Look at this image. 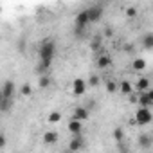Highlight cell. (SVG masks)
<instances>
[{
  "instance_id": "7a4b0ae2",
  "label": "cell",
  "mask_w": 153,
  "mask_h": 153,
  "mask_svg": "<svg viewBox=\"0 0 153 153\" xmlns=\"http://www.w3.org/2000/svg\"><path fill=\"white\" fill-rule=\"evenodd\" d=\"M153 121V114H151V108H140L135 112V123L139 126H148L149 123Z\"/></svg>"
},
{
  "instance_id": "cb8c5ba5",
  "label": "cell",
  "mask_w": 153,
  "mask_h": 153,
  "mask_svg": "<svg viewBox=\"0 0 153 153\" xmlns=\"http://www.w3.org/2000/svg\"><path fill=\"white\" fill-rule=\"evenodd\" d=\"M106 92H108V94H114V92H117V83L110 79V81L106 83Z\"/></svg>"
},
{
  "instance_id": "4fadbf2b",
  "label": "cell",
  "mask_w": 153,
  "mask_h": 153,
  "mask_svg": "<svg viewBox=\"0 0 153 153\" xmlns=\"http://www.w3.org/2000/svg\"><path fill=\"white\" fill-rule=\"evenodd\" d=\"M117 90L123 94V96H130V94H133L135 90H133V85L128 81V79H124V81H121L119 85H117Z\"/></svg>"
},
{
  "instance_id": "9c48e42d",
  "label": "cell",
  "mask_w": 153,
  "mask_h": 153,
  "mask_svg": "<svg viewBox=\"0 0 153 153\" xmlns=\"http://www.w3.org/2000/svg\"><path fill=\"white\" fill-rule=\"evenodd\" d=\"M58 139H59V135H58V131H56V130H47V131L43 133V137H42L43 144H47V146L56 144V142H58Z\"/></svg>"
},
{
  "instance_id": "1f68e13d",
  "label": "cell",
  "mask_w": 153,
  "mask_h": 153,
  "mask_svg": "<svg viewBox=\"0 0 153 153\" xmlns=\"http://www.w3.org/2000/svg\"><path fill=\"white\" fill-rule=\"evenodd\" d=\"M2 99H4V97H2V92H0V101H2Z\"/></svg>"
},
{
  "instance_id": "d4e9b609",
  "label": "cell",
  "mask_w": 153,
  "mask_h": 153,
  "mask_svg": "<svg viewBox=\"0 0 153 153\" xmlns=\"http://www.w3.org/2000/svg\"><path fill=\"white\" fill-rule=\"evenodd\" d=\"M124 15H126L128 18H135V16H137V7H126V9H124Z\"/></svg>"
},
{
  "instance_id": "30bf717a",
  "label": "cell",
  "mask_w": 153,
  "mask_h": 153,
  "mask_svg": "<svg viewBox=\"0 0 153 153\" xmlns=\"http://www.w3.org/2000/svg\"><path fill=\"white\" fill-rule=\"evenodd\" d=\"M149 88H151V83H149V79H148V78H139V81L133 85V90H137L139 94L148 92Z\"/></svg>"
},
{
  "instance_id": "52a82bcc",
  "label": "cell",
  "mask_w": 153,
  "mask_h": 153,
  "mask_svg": "<svg viewBox=\"0 0 153 153\" xmlns=\"http://www.w3.org/2000/svg\"><path fill=\"white\" fill-rule=\"evenodd\" d=\"M15 90H16V85L13 83V81H4V85H2V97L4 99H13V96H15Z\"/></svg>"
},
{
  "instance_id": "f546056e",
  "label": "cell",
  "mask_w": 153,
  "mask_h": 153,
  "mask_svg": "<svg viewBox=\"0 0 153 153\" xmlns=\"http://www.w3.org/2000/svg\"><path fill=\"white\" fill-rule=\"evenodd\" d=\"M133 51V45H126V52H131Z\"/></svg>"
},
{
  "instance_id": "3957f363",
  "label": "cell",
  "mask_w": 153,
  "mask_h": 153,
  "mask_svg": "<svg viewBox=\"0 0 153 153\" xmlns=\"http://www.w3.org/2000/svg\"><path fill=\"white\" fill-rule=\"evenodd\" d=\"M137 103H139L140 108H151L153 106V90L149 88L148 92L137 94Z\"/></svg>"
},
{
  "instance_id": "7c38bea8",
  "label": "cell",
  "mask_w": 153,
  "mask_h": 153,
  "mask_svg": "<svg viewBox=\"0 0 153 153\" xmlns=\"http://www.w3.org/2000/svg\"><path fill=\"white\" fill-rule=\"evenodd\" d=\"M87 24H90V22H88V15H87V9H85V11L78 13V16H76V27H78V29H85Z\"/></svg>"
},
{
  "instance_id": "f1b7e54d",
  "label": "cell",
  "mask_w": 153,
  "mask_h": 153,
  "mask_svg": "<svg viewBox=\"0 0 153 153\" xmlns=\"http://www.w3.org/2000/svg\"><path fill=\"white\" fill-rule=\"evenodd\" d=\"M105 34H106V36H112V34H114V31H112V27H106V31H105Z\"/></svg>"
},
{
  "instance_id": "ba28073f",
  "label": "cell",
  "mask_w": 153,
  "mask_h": 153,
  "mask_svg": "<svg viewBox=\"0 0 153 153\" xmlns=\"http://www.w3.org/2000/svg\"><path fill=\"white\" fill-rule=\"evenodd\" d=\"M87 15H88V22H99L101 16H103V7L101 6H92L87 9Z\"/></svg>"
},
{
  "instance_id": "2e32d148",
  "label": "cell",
  "mask_w": 153,
  "mask_h": 153,
  "mask_svg": "<svg viewBox=\"0 0 153 153\" xmlns=\"http://www.w3.org/2000/svg\"><path fill=\"white\" fill-rule=\"evenodd\" d=\"M131 68L137 70V72H142V70L146 68V59H144V58H135L133 63H131Z\"/></svg>"
},
{
  "instance_id": "83f0119b",
  "label": "cell",
  "mask_w": 153,
  "mask_h": 153,
  "mask_svg": "<svg viewBox=\"0 0 153 153\" xmlns=\"http://www.w3.org/2000/svg\"><path fill=\"white\" fill-rule=\"evenodd\" d=\"M130 103H137V94H130Z\"/></svg>"
},
{
  "instance_id": "603a6c76",
  "label": "cell",
  "mask_w": 153,
  "mask_h": 153,
  "mask_svg": "<svg viewBox=\"0 0 153 153\" xmlns=\"http://www.w3.org/2000/svg\"><path fill=\"white\" fill-rule=\"evenodd\" d=\"M20 94H22V96H25V97H27V96H31V94H33V87H31L29 83L22 85V87H20Z\"/></svg>"
},
{
  "instance_id": "4dcf8cb0",
  "label": "cell",
  "mask_w": 153,
  "mask_h": 153,
  "mask_svg": "<svg viewBox=\"0 0 153 153\" xmlns=\"http://www.w3.org/2000/svg\"><path fill=\"white\" fill-rule=\"evenodd\" d=\"M63 153H72V151H70V149H65V151H63Z\"/></svg>"
},
{
  "instance_id": "ac0fdd59",
  "label": "cell",
  "mask_w": 153,
  "mask_h": 153,
  "mask_svg": "<svg viewBox=\"0 0 153 153\" xmlns=\"http://www.w3.org/2000/svg\"><path fill=\"white\" fill-rule=\"evenodd\" d=\"M38 87L42 88V90H45V88H49L51 87V78L47 74H42L40 76V79H38Z\"/></svg>"
},
{
  "instance_id": "484cf974",
  "label": "cell",
  "mask_w": 153,
  "mask_h": 153,
  "mask_svg": "<svg viewBox=\"0 0 153 153\" xmlns=\"http://www.w3.org/2000/svg\"><path fill=\"white\" fill-rule=\"evenodd\" d=\"M6 144H7V139H6V135L0 131V149L2 148H6Z\"/></svg>"
},
{
  "instance_id": "8fae6325",
  "label": "cell",
  "mask_w": 153,
  "mask_h": 153,
  "mask_svg": "<svg viewBox=\"0 0 153 153\" xmlns=\"http://www.w3.org/2000/svg\"><path fill=\"white\" fill-rule=\"evenodd\" d=\"M67 130H68L72 135H81V131H83V123L70 119V123L67 124Z\"/></svg>"
},
{
  "instance_id": "6da1fadb",
  "label": "cell",
  "mask_w": 153,
  "mask_h": 153,
  "mask_svg": "<svg viewBox=\"0 0 153 153\" xmlns=\"http://www.w3.org/2000/svg\"><path fill=\"white\" fill-rule=\"evenodd\" d=\"M38 56H40V63H38V72L40 74H47V70L52 67V59L56 56V42L47 38L42 42L40 49H38Z\"/></svg>"
},
{
  "instance_id": "ffe728a7",
  "label": "cell",
  "mask_w": 153,
  "mask_h": 153,
  "mask_svg": "<svg viewBox=\"0 0 153 153\" xmlns=\"http://www.w3.org/2000/svg\"><path fill=\"white\" fill-rule=\"evenodd\" d=\"M47 121H49L51 124H56V123L61 121V114H59V112H51L49 117H47Z\"/></svg>"
},
{
  "instance_id": "d6986e66",
  "label": "cell",
  "mask_w": 153,
  "mask_h": 153,
  "mask_svg": "<svg viewBox=\"0 0 153 153\" xmlns=\"http://www.w3.org/2000/svg\"><path fill=\"white\" fill-rule=\"evenodd\" d=\"M13 108V99H2L0 101V112H9Z\"/></svg>"
},
{
  "instance_id": "9a60e30c",
  "label": "cell",
  "mask_w": 153,
  "mask_h": 153,
  "mask_svg": "<svg viewBox=\"0 0 153 153\" xmlns=\"http://www.w3.org/2000/svg\"><path fill=\"white\" fill-rule=\"evenodd\" d=\"M96 65H97V68H108V67L112 65V58H110L108 54H101V56L97 58Z\"/></svg>"
},
{
  "instance_id": "5b68a950",
  "label": "cell",
  "mask_w": 153,
  "mask_h": 153,
  "mask_svg": "<svg viewBox=\"0 0 153 153\" xmlns=\"http://www.w3.org/2000/svg\"><path fill=\"white\" fill-rule=\"evenodd\" d=\"M87 81L85 79H81V78H76L74 81H72V94L74 96H83L85 92H87Z\"/></svg>"
},
{
  "instance_id": "7402d4cb",
  "label": "cell",
  "mask_w": 153,
  "mask_h": 153,
  "mask_svg": "<svg viewBox=\"0 0 153 153\" xmlns=\"http://www.w3.org/2000/svg\"><path fill=\"white\" fill-rule=\"evenodd\" d=\"M99 83H101V79H99V76L92 74L90 78H88V81H87V87H99Z\"/></svg>"
},
{
  "instance_id": "e0dca14e",
  "label": "cell",
  "mask_w": 153,
  "mask_h": 153,
  "mask_svg": "<svg viewBox=\"0 0 153 153\" xmlns=\"http://www.w3.org/2000/svg\"><path fill=\"white\" fill-rule=\"evenodd\" d=\"M142 45H144L146 51H151V49H153V33H146V34H144Z\"/></svg>"
},
{
  "instance_id": "44dd1931",
  "label": "cell",
  "mask_w": 153,
  "mask_h": 153,
  "mask_svg": "<svg viewBox=\"0 0 153 153\" xmlns=\"http://www.w3.org/2000/svg\"><path fill=\"white\" fill-rule=\"evenodd\" d=\"M114 139H115V142H123L124 140V130L123 128H115L114 130Z\"/></svg>"
},
{
  "instance_id": "277c9868",
  "label": "cell",
  "mask_w": 153,
  "mask_h": 153,
  "mask_svg": "<svg viewBox=\"0 0 153 153\" xmlns=\"http://www.w3.org/2000/svg\"><path fill=\"white\" fill-rule=\"evenodd\" d=\"M83 148H85V137H83V135H74L72 140L68 142V148H67V149H70L72 153H78V151L83 149Z\"/></svg>"
},
{
  "instance_id": "5bb4252c",
  "label": "cell",
  "mask_w": 153,
  "mask_h": 153,
  "mask_svg": "<svg viewBox=\"0 0 153 153\" xmlns=\"http://www.w3.org/2000/svg\"><path fill=\"white\" fill-rule=\"evenodd\" d=\"M151 144H153V137H151L149 133H140V135H139V146H140V148L149 149Z\"/></svg>"
},
{
  "instance_id": "8992f818",
  "label": "cell",
  "mask_w": 153,
  "mask_h": 153,
  "mask_svg": "<svg viewBox=\"0 0 153 153\" xmlns=\"http://www.w3.org/2000/svg\"><path fill=\"white\" fill-rule=\"evenodd\" d=\"M88 117H90V112H88V108H85V106H78V108L74 110V114H72V119H74V121H79V123L88 121Z\"/></svg>"
},
{
  "instance_id": "d6a6232c",
  "label": "cell",
  "mask_w": 153,
  "mask_h": 153,
  "mask_svg": "<svg viewBox=\"0 0 153 153\" xmlns=\"http://www.w3.org/2000/svg\"><path fill=\"white\" fill-rule=\"evenodd\" d=\"M0 13H2V7H0Z\"/></svg>"
},
{
  "instance_id": "4316f807",
  "label": "cell",
  "mask_w": 153,
  "mask_h": 153,
  "mask_svg": "<svg viewBox=\"0 0 153 153\" xmlns=\"http://www.w3.org/2000/svg\"><path fill=\"white\" fill-rule=\"evenodd\" d=\"M99 47H101V43H99V40H94V42L90 43V49H92V51H96V49H99Z\"/></svg>"
}]
</instances>
